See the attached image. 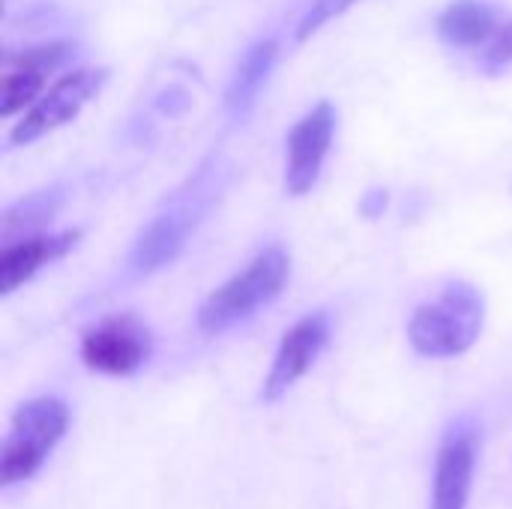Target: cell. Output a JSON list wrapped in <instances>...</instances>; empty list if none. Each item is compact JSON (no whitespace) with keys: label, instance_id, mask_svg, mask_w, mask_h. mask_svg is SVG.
Returning a JSON list of instances; mask_svg holds the SVG:
<instances>
[{"label":"cell","instance_id":"cell-1","mask_svg":"<svg viewBox=\"0 0 512 509\" xmlns=\"http://www.w3.org/2000/svg\"><path fill=\"white\" fill-rule=\"evenodd\" d=\"M486 303L471 282H450L435 300L414 309L408 339L417 354L432 360L462 357L483 333Z\"/></svg>","mask_w":512,"mask_h":509},{"label":"cell","instance_id":"cell-2","mask_svg":"<svg viewBox=\"0 0 512 509\" xmlns=\"http://www.w3.org/2000/svg\"><path fill=\"white\" fill-rule=\"evenodd\" d=\"M291 258L282 246H270L255 255L237 276L219 285L198 309V330L204 336L228 333L231 327L249 321L258 309L270 306L288 285Z\"/></svg>","mask_w":512,"mask_h":509},{"label":"cell","instance_id":"cell-3","mask_svg":"<svg viewBox=\"0 0 512 509\" xmlns=\"http://www.w3.org/2000/svg\"><path fill=\"white\" fill-rule=\"evenodd\" d=\"M69 420V405L57 396H36L12 414L0 453L3 489L27 483L42 471L45 459L66 438Z\"/></svg>","mask_w":512,"mask_h":509},{"label":"cell","instance_id":"cell-4","mask_svg":"<svg viewBox=\"0 0 512 509\" xmlns=\"http://www.w3.org/2000/svg\"><path fill=\"white\" fill-rule=\"evenodd\" d=\"M105 81H108V69H72V72L60 75L51 87H45V93L12 126L9 144L24 147V144L39 141L42 135L72 123L84 111V105L102 90Z\"/></svg>","mask_w":512,"mask_h":509},{"label":"cell","instance_id":"cell-5","mask_svg":"<svg viewBox=\"0 0 512 509\" xmlns=\"http://www.w3.org/2000/svg\"><path fill=\"white\" fill-rule=\"evenodd\" d=\"M483 432L474 417H456L435 453V477H432V501L429 509H468L471 489H474V471L480 456Z\"/></svg>","mask_w":512,"mask_h":509},{"label":"cell","instance_id":"cell-6","mask_svg":"<svg viewBox=\"0 0 512 509\" xmlns=\"http://www.w3.org/2000/svg\"><path fill=\"white\" fill-rule=\"evenodd\" d=\"M153 351L150 330L132 315H114L81 339V360L90 372L126 378L135 375Z\"/></svg>","mask_w":512,"mask_h":509},{"label":"cell","instance_id":"cell-7","mask_svg":"<svg viewBox=\"0 0 512 509\" xmlns=\"http://www.w3.org/2000/svg\"><path fill=\"white\" fill-rule=\"evenodd\" d=\"M72 54V42H42L21 48L18 54H6L0 81V114L15 117L18 111L30 108L45 93L48 75L63 69Z\"/></svg>","mask_w":512,"mask_h":509},{"label":"cell","instance_id":"cell-8","mask_svg":"<svg viewBox=\"0 0 512 509\" xmlns=\"http://www.w3.org/2000/svg\"><path fill=\"white\" fill-rule=\"evenodd\" d=\"M201 216H204V204H201L198 195L186 198V201H177L174 207L153 216L141 228V234H138V240L132 246L129 270L135 276H150V273L168 267L186 249V240L198 228Z\"/></svg>","mask_w":512,"mask_h":509},{"label":"cell","instance_id":"cell-9","mask_svg":"<svg viewBox=\"0 0 512 509\" xmlns=\"http://www.w3.org/2000/svg\"><path fill=\"white\" fill-rule=\"evenodd\" d=\"M330 342V318L327 312H309L303 315L279 342V351L273 357V366L264 378L261 399L279 402L324 354Z\"/></svg>","mask_w":512,"mask_h":509},{"label":"cell","instance_id":"cell-10","mask_svg":"<svg viewBox=\"0 0 512 509\" xmlns=\"http://www.w3.org/2000/svg\"><path fill=\"white\" fill-rule=\"evenodd\" d=\"M336 135V111L330 102H318L309 114H303L288 135V159H285V189L291 195H306L321 177L324 159L333 147Z\"/></svg>","mask_w":512,"mask_h":509},{"label":"cell","instance_id":"cell-11","mask_svg":"<svg viewBox=\"0 0 512 509\" xmlns=\"http://www.w3.org/2000/svg\"><path fill=\"white\" fill-rule=\"evenodd\" d=\"M78 240H81V231L72 228V231H60V234H33L27 240L3 246V255H0V291L3 294L18 291L42 267H48V264L60 261L63 255H69Z\"/></svg>","mask_w":512,"mask_h":509},{"label":"cell","instance_id":"cell-12","mask_svg":"<svg viewBox=\"0 0 512 509\" xmlns=\"http://www.w3.org/2000/svg\"><path fill=\"white\" fill-rule=\"evenodd\" d=\"M279 57V45L273 39H258L240 60V66L231 75V84L225 90V108L234 117H246L261 93V87L267 84L273 66Z\"/></svg>","mask_w":512,"mask_h":509},{"label":"cell","instance_id":"cell-13","mask_svg":"<svg viewBox=\"0 0 512 509\" xmlns=\"http://www.w3.org/2000/svg\"><path fill=\"white\" fill-rule=\"evenodd\" d=\"M498 30V15L483 0H453L438 15V36L459 48H483Z\"/></svg>","mask_w":512,"mask_h":509},{"label":"cell","instance_id":"cell-14","mask_svg":"<svg viewBox=\"0 0 512 509\" xmlns=\"http://www.w3.org/2000/svg\"><path fill=\"white\" fill-rule=\"evenodd\" d=\"M60 204H63V186H48V189L30 192L21 201H15L0 219L3 246H12L18 240H27L33 234H39V228L45 222H51V216L57 213Z\"/></svg>","mask_w":512,"mask_h":509},{"label":"cell","instance_id":"cell-15","mask_svg":"<svg viewBox=\"0 0 512 509\" xmlns=\"http://www.w3.org/2000/svg\"><path fill=\"white\" fill-rule=\"evenodd\" d=\"M357 0H315L312 9L303 15L300 27H297V42H306L309 36H315L327 21L339 18L342 12H348Z\"/></svg>","mask_w":512,"mask_h":509},{"label":"cell","instance_id":"cell-16","mask_svg":"<svg viewBox=\"0 0 512 509\" xmlns=\"http://www.w3.org/2000/svg\"><path fill=\"white\" fill-rule=\"evenodd\" d=\"M480 57H483L486 66H507V63H512V18L498 24L492 39L480 48Z\"/></svg>","mask_w":512,"mask_h":509}]
</instances>
